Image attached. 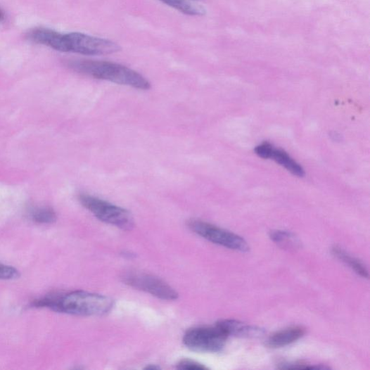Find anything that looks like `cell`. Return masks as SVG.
Returning a JSON list of instances; mask_svg holds the SVG:
<instances>
[{"mask_svg":"<svg viewBox=\"0 0 370 370\" xmlns=\"http://www.w3.org/2000/svg\"><path fill=\"white\" fill-rule=\"evenodd\" d=\"M271 239L283 248L296 249L299 246L297 236L286 231H274L270 234Z\"/></svg>","mask_w":370,"mask_h":370,"instance_id":"13","label":"cell"},{"mask_svg":"<svg viewBox=\"0 0 370 370\" xmlns=\"http://www.w3.org/2000/svg\"><path fill=\"white\" fill-rule=\"evenodd\" d=\"M82 205L100 221L122 230H131L135 223L129 211L97 197L81 194L78 197Z\"/></svg>","mask_w":370,"mask_h":370,"instance_id":"4","label":"cell"},{"mask_svg":"<svg viewBox=\"0 0 370 370\" xmlns=\"http://www.w3.org/2000/svg\"><path fill=\"white\" fill-rule=\"evenodd\" d=\"M179 12L191 16H203L206 10L200 0H160Z\"/></svg>","mask_w":370,"mask_h":370,"instance_id":"11","label":"cell"},{"mask_svg":"<svg viewBox=\"0 0 370 370\" xmlns=\"http://www.w3.org/2000/svg\"><path fill=\"white\" fill-rule=\"evenodd\" d=\"M20 273L16 269L0 262V279L13 280L18 279Z\"/></svg>","mask_w":370,"mask_h":370,"instance_id":"15","label":"cell"},{"mask_svg":"<svg viewBox=\"0 0 370 370\" xmlns=\"http://www.w3.org/2000/svg\"><path fill=\"white\" fill-rule=\"evenodd\" d=\"M255 153L264 160H272L291 174L303 177L305 172L302 167L293 158L281 148H277L268 142H263L255 148Z\"/></svg>","mask_w":370,"mask_h":370,"instance_id":"8","label":"cell"},{"mask_svg":"<svg viewBox=\"0 0 370 370\" xmlns=\"http://www.w3.org/2000/svg\"><path fill=\"white\" fill-rule=\"evenodd\" d=\"M281 369H325L328 367L318 365H310L304 363H283L281 364Z\"/></svg>","mask_w":370,"mask_h":370,"instance_id":"16","label":"cell"},{"mask_svg":"<svg viewBox=\"0 0 370 370\" xmlns=\"http://www.w3.org/2000/svg\"><path fill=\"white\" fill-rule=\"evenodd\" d=\"M31 219L33 222L40 224H50L56 222V211L49 207H39L31 211Z\"/></svg>","mask_w":370,"mask_h":370,"instance_id":"14","label":"cell"},{"mask_svg":"<svg viewBox=\"0 0 370 370\" xmlns=\"http://www.w3.org/2000/svg\"><path fill=\"white\" fill-rule=\"evenodd\" d=\"M121 46L116 42L83 33L63 34L62 52H72L87 56L115 54Z\"/></svg>","mask_w":370,"mask_h":370,"instance_id":"3","label":"cell"},{"mask_svg":"<svg viewBox=\"0 0 370 370\" xmlns=\"http://www.w3.org/2000/svg\"><path fill=\"white\" fill-rule=\"evenodd\" d=\"M179 369H189V370H202L206 369V366H203L201 364L198 362L191 361V360H184L181 361L177 366Z\"/></svg>","mask_w":370,"mask_h":370,"instance_id":"17","label":"cell"},{"mask_svg":"<svg viewBox=\"0 0 370 370\" xmlns=\"http://www.w3.org/2000/svg\"><path fill=\"white\" fill-rule=\"evenodd\" d=\"M332 253L339 260L343 262H345L347 265L352 269L357 274L364 278L367 279L369 277V274L366 267L359 260L351 256L346 251L338 247L333 248Z\"/></svg>","mask_w":370,"mask_h":370,"instance_id":"12","label":"cell"},{"mask_svg":"<svg viewBox=\"0 0 370 370\" xmlns=\"http://www.w3.org/2000/svg\"><path fill=\"white\" fill-rule=\"evenodd\" d=\"M5 18V14L3 11L0 10V22H2Z\"/></svg>","mask_w":370,"mask_h":370,"instance_id":"18","label":"cell"},{"mask_svg":"<svg viewBox=\"0 0 370 370\" xmlns=\"http://www.w3.org/2000/svg\"><path fill=\"white\" fill-rule=\"evenodd\" d=\"M65 64L71 70L98 80L143 91L151 88V83L143 75L119 63L103 60H70Z\"/></svg>","mask_w":370,"mask_h":370,"instance_id":"2","label":"cell"},{"mask_svg":"<svg viewBox=\"0 0 370 370\" xmlns=\"http://www.w3.org/2000/svg\"><path fill=\"white\" fill-rule=\"evenodd\" d=\"M228 336L216 324L212 327H198L184 334L183 342L191 350L197 352L217 353L221 352Z\"/></svg>","mask_w":370,"mask_h":370,"instance_id":"5","label":"cell"},{"mask_svg":"<svg viewBox=\"0 0 370 370\" xmlns=\"http://www.w3.org/2000/svg\"><path fill=\"white\" fill-rule=\"evenodd\" d=\"M33 306L73 315L100 316L110 312L114 302L107 296L75 291L64 295H47L34 301Z\"/></svg>","mask_w":370,"mask_h":370,"instance_id":"1","label":"cell"},{"mask_svg":"<svg viewBox=\"0 0 370 370\" xmlns=\"http://www.w3.org/2000/svg\"><path fill=\"white\" fill-rule=\"evenodd\" d=\"M305 333L302 327H290L272 335L268 340V345L272 348L284 347L300 339Z\"/></svg>","mask_w":370,"mask_h":370,"instance_id":"9","label":"cell"},{"mask_svg":"<svg viewBox=\"0 0 370 370\" xmlns=\"http://www.w3.org/2000/svg\"><path fill=\"white\" fill-rule=\"evenodd\" d=\"M217 325L228 337L230 336L254 337L262 333V331L260 328L235 320H222L219 321Z\"/></svg>","mask_w":370,"mask_h":370,"instance_id":"10","label":"cell"},{"mask_svg":"<svg viewBox=\"0 0 370 370\" xmlns=\"http://www.w3.org/2000/svg\"><path fill=\"white\" fill-rule=\"evenodd\" d=\"M122 279L125 284L158 299L167 301L178 299V293L171 286L154 276L143 272H129L125 273Z\"/></svg>","mask_w":370,"mask_h":370,"instance_id":"7","label":"cell"},{"mask_svg":"<svg viewBox=\"0 0 370 370\" xmlns=\"http://www.w3.org/2000/svg\"><path fill=\"white\" fill-rule=\"evenodd\" d=\"M189 227L193 232L214 244L242 253L250 250V247L243 238L215 225L192 219L189 221Z\"/></svg>","mask_w":370,"mask_h":370,"instance_id":"6","label":"cell"}]
</instances>
